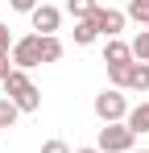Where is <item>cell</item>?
<instances>
[{
	"label": "cell",
	"mask_w": 149,
	"mask_h": 153,
	"mask_svg": "<svg viewBox=\"0 0 149 153\" xmlns=\"http://www.w3.org/2000/svg\"><path fill=\"white\" fill-rule=\"evenodd\" d=\"M4 95L17 103L21 112H37V108H42V91H37V87H33V79L25 75V71H17V66H13L8 79H4Z\"/></svg>",
	"instance_id": "6da1fadb"
},
{
	"label": "cell",
	"mask_w": 149,
	"mask_h": 153,
	"mask_svg": "<svg viewBox=\"0 0 149 153\" xmlns=\"http://www.w3.org/2000/svg\"><path fill=\"white\" fill-rule=\"evenodd\" d=\"M91 108H95V116L104 124H124V116H128V100H124V91H116V87H104Z\"/></svg>",
	"instance_id": "7a4b0ae2"
},
{
	"label": "cell",
	"mask_w": 149,
	"mask_h": 153,
	"mask_svg": "<svg viewBox=\"0 0 149 153\" xmlns=\"http://www.w3.org/2000/svg\"><path fill=\"white\" fill-rule=\"evenodd\" d=\"M133 141H137V132L128 124H104L95 137V149L99 153H133Z\"/></svg>",
	"instance_id": "3957f363"
},
{
	"label": "cell",
	"mask_w": 149,
	"mask_h": 153,
	"mask_svg": "<svg viewBox=\"0 0 149 153\" xmlns=\"http://www.w3.org/2000/svg\"><path fill=\"white\" fill-rule=\"evenodd\" d=\"M8 54H13V66H17V71H33V66H42V37H37V33L17 37Z\"/></svg>",
	"instance_id": "277c9868"
},
{
	"label": "cell",
	"mask_w": 149,
	"mask_h": 153,
	"mask_svg": "<svg viewBox=\"0 0 149 153\" xmlns=\"http://www.w3.org/2000/svg\"><path fill=\"white\" fill-rule=\"evenodd\" d=\"M91 21H95L99 37H108V42H112V37H120V33H124V21H128V17H124L120 8H104V4H99Z\"/></svg>",
	"instance_id": "5b68a950"
},
{
	"label": "cell",
	"mask_w": 149,
	"mask_h": 153,
	"mask_svg": "<svg viewBox=\"0 0 149 153\" xmlns=\"http://www.w3.org/2000/svg\"><path fill=\"white\" fill-rule=\"evenodd\" d=\"M29 21H33V29H37V37H54L58 25H62V13H58L54 4H37V8L29 13Z\"/></svg>",
	"instance_id": "8992f818"
},
{
	"label": "cell",
	"mask_w": 149,
	"mask_h": 153,
	"mask_svg": "<svg viewBox=\"0 0 149 153\" xmlns=\"http://www.w3.org/2000/svg\"><path fill=\"white\" fill-rule=\"evenodd\" d=\"M124 91H149V62H128V71H124Z\"/></svg>",
	"instance_id": "52a82bcc"
},
{
	"label": "cell",
	"mask_w": 149,
	"mask_h": 153,
	"mask_svg": "<svg viewBox=\"0 0 149 153\" xmlns=\"http://www.w3.org/2000/svg\"><path fill=\"white\" fill-rule=\"evenodd\" d=\"M104 62L108 66H120V62H133V46L120 42V37H112L108 46H104Z\"/></svg>",
	"instance_id": "ba28073f"
},
{
	"label": "cell",
	"mask_w": 149,
	"mask_h": 153,
	"mask_svg": "<svg viewBox=\"0 0 149 153\" xmlns=\"http://www.w3.org/2000/svg\"><path fill=\"white\" fill-rule=\"evenodd\" d=\"M124 124L133 128L137 137H141V132H149V103H137V108H128V116H124Z\"/></svg>",
	"instance_id": "9c48e42d"
},
{
	"label": "cell",
	"mask_w": 149,
	"mask_h": 153,
	"mask_svg": "<svg viewBox=\"0 0 149 153\" xmlns=\"http://www.w3.org/2000/svg\"><path fill=\"white\" fill-rule=\"evenodd\" d=\"M99 37V29H95V21L87 17V21H74V46H91Z\"/></svg>",
	"instance_id": "30bf717a"
},
{
	"label": "cell",
	"mask_w": 149,
	"mask_h": 153,
	"mask_svg": "<svg viewBox=\"0 0 149 153\" xmlns=\"http://www.w3.org/2000/svg\"><path fill=\"white\" fill-rule=\"evenodd\" d=\"M95 0H66V13H71L74 21H87V17H95Z\"/></svg>",
	"instance_id": "8fae6325"
},
{
	"label": "cell",
	"mask_w": 149,
	"mask_h": 153,
	"mask_svg": "<svg viewBox=\"0 0 149 153\" xmlns=\"http://www.w3.org/2000/svg\"><path fill=\"white\" fill-rule=\"evenodd\" d=\"M17 116H21V108L4 95V100H0V128H13V124H17Z\"/></svg>",
	"instance_id": "7c38bea8"
},
{
	"label": "cell",
	"mask_w": 149,
	"mask_h": 153,
	"mask_svg": "<svg viewBox=\"0 0 149 153\" xmlns=\"http://www.w3.org/2000/svg\"><path fill=\"white\" fill-rule=\"evenodd\" d=\"M62 58V42H58V33L54 37H42V62H58Z\"/></svg>",
	"instance_id": "4fadbf2b"
},
{
	"label": "cell",
	"mask_w": 149,
	"mask_h": 153,
	"mask_svg": "<svg viewBox=\"0 0 149 153\" xmlns=\"http://www.w3.org/2000/svg\"><path fill=\"white\" fill-rule=\"evenodd\" d=\"M133 62H149V29H141L133 37Z\"/></svg>",
	"instance_id": "5bb4252c"
},
{
	"label": "cell",
	"mask_w": 149,
	"mask_h": 153,
	"mask_svg": "<svg viewBox=\"0 0 149 153\" xmlns=\"http://www.w3.org/2000/svg\"><path fill=\"white\" fill-rule=\"evenodd\" d=\"M124 17H133L137 25H149V0H128V13Z\"/></svg>",
	"instance_id": "9a60e30c"
},
{
	"label": "cell",
	"mask_w": 149,
	"mask_h": 153,
	"mask_svg": "<svg viewBox=\"0 0 149 153\" xmlns=\"http://www.w3.org/2000/svg\"><path fill=\"white\" fill-rule=\"evenodd\" d=\"M42 0H8V8H17V13H33Z\"/></svg>",
	"instance_id": "2e32d148"
},
{
	"label": "cell",
	"mask_w": 149,
	"mask_h": 153,
	"mask_svg": "<svg viewBox=\"0 0 149 153\" xmlns=\"http://www.w3.org/2000/svg\"><path fill=\"white\" fill-rule=\"evenodd\" d=\"M13 50V33H8V25L0 21V54H8Z\"/></svg>",
	"instance_id": "e0dca14e"
},
{
	"label": "cell",
	"mask_w": 149,
	"mask_h": 153,
	"mask_svg": "<svg viewBox=\"0 0 149 153\" xmlns=\"http://www.w3.org/2000/svg\"><path fill=\"white\" fill-rule=\"evenodd\" d=\"M42 153H71V145H66V141H46Z\"/></svg>",
	"instance_id": "ac0fdd59"
},
{
	"label": "cell",
	"mask_w": 149,
	"mask_h": 153,
	"mask_svg": "<svg viewBox=\"0 0 149 153\" xmlns=\"http://www.w3.org/2000/svg\"><path fill=\"white\" fill-rule=\"evenodd\" d=\"M8 71H13V54H0V83L8 79Z\"/></svg>",
	"instance_id": "d6986e66"
},
{
	"label": "cell",
	"mask_w": 149,
	"mask_h": 153,
	"mask_svg": "<svg viewBox=\"0 0 149 153\" xmlns=\"http://www.w3.org/2000/svg\"><path fill=\"white\" fill-rule=\"evenodd\" d=\"M74 153H99V149H95V145H83V149H74Z\"/></svg>",
	"instance_id": "ffe728a7"
},
{
	"label": "cell",
	"mask_w": 149,
	"mask_h": 153,
	"mask_svg": "<svg viewBox=\"0 0 149 153\" xmlns=\"http://www.w3.org/2000/svg\"><path fill=\"white\" fill-rule=\"evenodd\" d=\"M133 153H137V149H133ZM141 153H149V149H141Z\"/></svg>",
	"instance_id": "44dd1931"
},
{
	"label": "cell",
	"mask_w": 149,
	"mask_h": 153,
	"mask_svg": "<svg viewBox=\"0 0 149 153\" xmlns=\"http://www.w3.org/2000/svg\"><path fill=\"white\" fill-rule=\"evenodd\" d=\"M0 132H4V128H0Z\"/></svg>",
	"instance_id": "7402d4cb"
}]
</instances>
